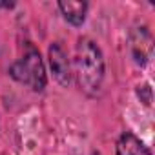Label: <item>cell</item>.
Here are the masks:
<instances>
[{
	"mask_svg": "<svg viewBox=\"0 0 155 155\" xmlns=\"http://www.w3.org/2000/svg\"><path fill=\"white\" fill-rule=\"evenodd\" d=\"M137 97L140 99V102L144 106H151V88L150 84H142L137 88Z\"/></svg>",
	"mask_w": 155,
	"mask_h": 155,
	"instance_id": "7",
	"label": "cell"
},
{
	"mask_svg": "<svg viewBox=\"0 0 155 155\" xmlns=\"http://www.w3.org/2000/svg\"><path fill=\"white\" fill-rule=\"evenodd\" d=\"M64 20L75 28H79L84 24L86 20V13H88V4L86 2H77V0H60L57 4Z\"/></svg>",
	"mask_w": 155,
	"mask_h": 155,
	"instance_id": "6",
	"label": "cell"
},
{
	"mask_svg": "<svg viewBox=\"0 0 155 155\" xmlns=\"http://www.w3.org/2000/svg\"><path fill=\"white\" fill-rule=\"evenodd\" d=\"M48 62H49V69L57 84H60L62 88H68L71 84L73 79V71H71V62L68 58L66 49L62 48L60 42H51L48 48Z\"/></svg>",
	"mask_w": 155,
	"mask_h": 155,
	"instance_id": "3",
	"label": "cell"
},
{
	"mask_svg": "<svg viewBox=\"0 0 155 155\" xmlns=\"http://www.w3.org/2000/svg\"><path fill=\"white\" fill-rule=\"evenodd\" d=\"M15 2H0V9H13Z\"/></svg>",
	"mask_w": 155,
	"mask_h": 155,
	"instance_id": "8",
	"label": "cell"
},
{
	"mask_svg": "<svg viewBox=\"0 0 155 155\" xmlns=\"http://www.w3.org/2000/svg\"><path fill=\"white\" fill-rule=\"evenodd\" d=\"M131 57L135 60L137 66H144L150 60L151 55V37L150 31L146 28H139L135 29V33L131 35Z\"/></svg>",
	"mask_w": 155,
	"mask_h": 155,
	"instance_id": "4",
	"label": "cell"
},
{
	"mask_svg": "<svg viewBox=\"0 0 155 155\" xmlns=\"http://www.w3.org/2000/svg\"><path fill=\"white\" fill-rule=\"evenodd\" d=\"M9 77L15 82L31 88L35 93H40V91L46 90V84H48L46 66H44L40 51L31 42L26 44L22 57L11 64Z\"/></svg>",
	"mask_w": 155,
	"mask_h": 155,
	"instance_id": "2",
	"label": "cell"
},
{
	"mask_svg": "<svg viewBox=\"0 0 155 155\" xmlns=\"http://www.w3.org/2000/svg\"><path fill=\"white\" fill-rule=\"evenodd\" d=\"M115 155H151V150L131 131H124L115 146Z\"/></svg>",
	"mask_w": 155,
	"mask_h": 155,
	"instance_id": "5",
	"label": "cell"
},
{
	"mask_svg": "<svg viewBox=\"0 0 155 155\" xmlns=\"http://www.w3.org/2000/svg\"><path fill=\"white\" fill-rule=\"evenodd\" d=\"M75 77L79 88L88 97H97L102 90L106 62L102 49L90 37H81L75 44Z\"/></svg>",
	"mask_w": 155,
	"mask_h": 155,
	"instance_id": "1",
	"label": "cell"
}]
</instances>
